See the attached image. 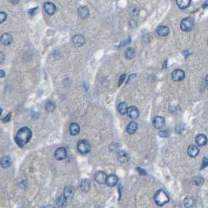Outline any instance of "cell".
Returning a JSON list of instances; mask_svg holds the SVG:
<instances>
[{
  "instance_id": "6da1fadb",
  "label": "cell",
  "mask_w": 208,
  "mask_h": 208,
  "mask_svg": "<svg viewBox=\"0 0 208 208\" xmlns=\"http://www.w3.org/2000/svg\"><path fill=\"white\" fill-rule=\"evenodd\" d=\"M32 135L31 129L27 127L20 128L16 133V137H15V141H16V144L18 145L20 147H24L29 142L30 139Z\"/></svg>"
},
{
  "instance_id": "7a4b0ae2",
  "label": "cell",
  "mask_w": 208,
  "mask_h": 208,
  "mask_svg": "<svg viewBox=\"0 0 208 208\" xmlns=\"http://www.w3.org/2000/svg\"><path fill=\"white\" fill-rule=\"evenodd\" d=\"M170 199L167 192L164 190H158L154 195V201L158 206H162L169 202Z\"/></svg>"
},
{
  "instance_id": "3957f363",
  "label": "cell",
  "mask_w": 208,
  "mask_h": 208,
  "mask_svg": "<svg viewBox=\"0 0 208 208\" xmlns=\"http://www.w3.org/2000/svg\"><path fill=\"white\" fill-rule=\"evenodd\" d=\"M194 24H195V23H194L193 18H192V17H185V18H184L181 21L180 27L183 31L189 32V31H191L193 29Z\"/></svg>"
},
{
  "instance_id": "277c9868",
  "label": "cell",
  "mask_w": 208,
  "mask_h": 208,
  "mask_svg": "<svg viewBox=\"0 0 208 208\" xmlns=\"http://www.w3.org/2000/svg\"><path fill=\"white\" fill-rule=\"evenodd\" d=\"M78 150L82 154H85L90 151L91 146H90L89 142L86 140H81L78 143Z\"/></svg>"
},
{
  "instance_id": "5b68a950",
  "label": "cell",
  "mask_w": 208,
  "mask_h": 208,
  "mask_svg": "<svg viewBox=\"0 0 208 208\" xmlns=\"http://www.w3.org/2000/svg\"><path fill=\"white\" fill-rule=\"evenodd\" d=\"M185 77V71L181 69H175L174 70L173 72L172 73V78L175 81H182Z\"/></svg>"
},
{
  "instance_id": "8992f818",
  "label": "cell",
  "mask_w": 208,
  "mask_h": 208,
  "mask_svg": "<svg viewBox=\"0 0 208 208\" xmlns=\"http://www.w3.org/2000/svg\"><path fill=\"white\" fill-rule=\"evenodd\" d=\"M153 124L156 128L161 129L165 124V119L163 117H161V116H156V117H153Z\"/></svg>"
},
{
  "instance_id": "52a82bcc",
  "label": "cell",
  "mask_w": 208,
  "mask_h": 208,
  "mask_svg": "<svg viewBox=\"0 0 208 208\" xmlns=\"http://www.w3.org/2000/svg\"><path fill=\"white\" fill-rule=\"evenodd\" d=\"M67 150L65 148L60 147L55 152V157L58 161H62L67 157Z\"/></svg>"
},
{
  "instance_id": "ba28073f",
  "label": "cell",
  "mask_w": 208,
  "mask_h": 208,
  "mask_svg": "<svg viewBox=\"0 0 208 208\" xmlns=\"http://www.w3.org/2000/svg\"><path fill=\"white\" fill-rule=\"evenodd\" d=\"M72 41H73V43L75 44L77 47H81L85 44V38L82 35L80 34H78V35H75V36L72 38Z\"/></svg>"
},
{
  "instance_id": "9c48e42d",
  "label": "cell",
  "mask_w": 208,
  "mask_h": 208,
  "mask_svg": "<svg viewBox=\"0 0 208 208\" xmlns=\"http://www.w3.org/2000/svg\"><path fill=\"white\" fill-rule=\"evenodd\" d=\"M127 113H128V117L131 119H133V120L137 119L139 116V109H138V108L135 106H130V107H128Z\"/></svg>"
},
{
  "instance_id": "30bf717a",
  "label": "cell",
  "mask_w": 208,
  "mask_h": 208,
  "mask_svg": "<svg viewBox=\"0 0 208 208\" xmlns=\"http://www.w3.org/2000/svg\"><path fill=\"white\" fill-rule=\"evenodd\" d=\"M44 9L46 13L49 15H53L57 10V7L55 4H53L51 2H47L44 3Z\"/></svg>"
},
{
  "instance_id": "8fae6325",
  "label": "cell",
  "mask_w": 208,
  "mask_h": 208,
  "mask_svg": "<svg viewBox=\"0 0 208 208\" xmlns=\"http://www.w3.org/2000/svg\"><path fill=\"white\" fill-rule=\"evenodd\" d=\"M78 14L82 19L88 18L89 16V9L85 5H81L78 9Z\"/></svg>"
},
{
  "instance_id": "7c38bea8",
  "label": "cell",
  "mask_w": 208,
  "mask_h": 208,
  "mask_svg": "<svg viewBox=\"0 0 208 208\" xmlns=\"http://www.w3.org/2000/svg\"><path fill=\"white\" fill-rule=\"evenodd\" d=\"M74 192H75V189L72 186L68 185L66 186L64 188V196L65 197V199L68 201H69L70 199H72L73 197Z\"/></svg>"
},
{
  "instance_id": "4fadbf2b",
  "label": "cell",
  "mask_w": 208,
  "mask_h": 208,
  "mask_svg": "<svg viewBox=\"0 0 208 208\" xmlns=\"http://www.w3.org/2000/svg\"><path fill=\"white\" fill-rule=\"evenodd\" d=\"M107 175L103 172H98L95 174V180L99 184H103L106 183Z\"/></svg>"
},
{
  "instance_id": "5bb4252c",
  "label": "cell",
  "mask_w": 208,
  "mask_h": 208,
  "mask_svg": "<svg viewBox=\"0 0 208 208\" xmlns=\"http://www.w3.org/2000/svg\"><path fill=\"white\" fill-rule=\"evenodd\" d=\"M156 32H157V35H158V36L165 37L167 36V35H168V34H169L170 32V29L169 27H167V26L161 25L160 26V27H157Z\"/></svg>"
},
{
  "instance_id": "9a60e30c",
  "label": "cell",
  "mask_w": 208,
  "mask_h": 208,
  "mask_svg": "<svg viewBox=\"0 0 208 208\" xmlns=\"http://www.w3.org/2000/svg\"><path fill=\"white\" fill-rule=\"evenodd\" d=\"M207 137L203 134H199L196 137V142L197 146H204L207 143Z\"/></svg>"
},
{
  "instance_id": "2e32d148",
  "label": "cell",
  "mask_w": 208,
  "mask_h": 208,
  "mask_svg": "<svg viewBox=\"0 0 208 208\" xmlns=\"http://www.w3.org/2000/svg\"><path fill=\"white\" fill-rule=\"evenodd\" d=\"M118 182V178H117V175H109V176H107V179H106V185L109 187H113Z\"/></svg>"
},
{
  "instance_id": "e0dca14e",
  "label": "cell",
  "mask_w": 208,
  "mask_h": 208,
  "mask_svg": "<svg viewBox=\"0 0 208 208\" xmlns=\"http://www.w3.org/2000/svg\"><path fill=\"white\" fill-rule=\"evenodd\" d=\"M199 149L196 146L194 145H190L187 149V153L190 157H196L199 154Z\"/></svg>"
},
{
  "instance_id": "ac0fdd59",
  "label": "cell",
  "mask_w": 208,
  "mask_h": 208,
  "mask_svg": "<svg viewBox=\"0 0 208 208\" xmlns=\"http://www.w3.org/2000/svg\"><path fill=\"white\" fill-rule=\"evenodd\" d=\"M1 42L5 46H9L13 42V37L9 33H5L1 36Z\"/></svg>"
},
{
  "instance_id": "d6986e66",
  "label": "cell",
  "mask_w": 208,
  "mask_h": 208,
  "mask_svg": "<svg viewBox=\"0 0 208 208\" xmlns=\"http://www.w3.org/2000/svg\"><path fill=\"white\" fill-rule=\"evenodd\" d=\"M176 3L179 8L181 9H185L189 6L191 0H176Z\"/></svg>"
},
{
  "instance_id": "ffe728a7",
  "label": "cell",
  "mask_w": 208,
  "mask_h": 208,
  "mask_svg": "<svg viewBox=\"0 0 208 208\" xmlns=\"http://www.w3.org/2000/svg\"><path fill=\"white\" fill-rule=\"evenodd\" d=\"M80 132V127L77 123H72L70 125V133L71 135H77Z\"/></svg>"
},
{
  "instance_id": "44dd1931",
  "label": "cell",
  "mask_w": 208,
  "mask_h": 208,
  "mask_svg": "<svg viewBox=\"0 0 208 208\" xmlns=\"http://www.w3.org/2000/svg\"><path fill=\"white\" fill-rule=\"evenodd\" d=\"M138 129V125L135 122L132 121V122L129 123L127 127V132H128L129 135H133L135 133V131Z\"/></svg>"
},
{
  "instance_id": "7402d4cb",
  "label": "cell",
  "mask_w": 208,
  "mask_h": 208,
  "mask_svg": "<svg viewBox=\"0 0 208 208\" xmlns=\"http://www.w3.org/2000/svg\"><path fill=\"white\" fill-rule=\"evenodd\" d=\"M196 201L192 197H187L184 200V206L185 208H191L195 206Z\"/></svg>"
},
{
  "instance_id": "603a6c76",
  "label": "cell",
  "mask_w": 208,
  "mask_h": 208,
  "mask_svg": "<svg viewBox=\"0 0 208 208\" xmlns=\"http://www.w3.org/2000/svg\"><path fill=\"white\" fill-rule=\"evenodd\" d=\"M11 164H12V161L9 157H2V161H1V165H2V168L5 169V168H9L11 166Z\"/></svg>"
},
{
  "instance_id": "cb8c5ba5",
  "label": "cell",
  "mask_w": 208,
  "mask_h": 208,
  "mask_svg": "<svg viewBox=\"0 0 208 208\" xmlns=\"http://www.w3.org/2000/svg\"><path fill=\"white\" fill-rule=\"evenodd\" d=\"M80 188L82 191L87 192L90 189V183L87 179H84L82 180L80 183Z\"/></svg>"
},
{
  "instance_id": "d4e9b609",
  "label": "cell",
  "mask_w": 208,
  "mask_h": 208,
  "mask_svg": "<svg viewBox=\"0 0 208 208\" xmlns=\"http://www.w3.org/2000/svg\"><path fill=\"white\" fill-rule=\"evenodd\" d=\"M128 109V107L125 102H120V103L118 105V106H117L118 112L120 113V114H124V113H127Z\"/></svg>"
},
{
  "instance_id": "484cf974",
  "label": "cell",
  "mask_w": 208,
  "mask_h": 208,
  "mask_svg": "<svg viewBox=\"0 0 208 208\" xmlns=\"http://www.w3.org/2000/svg\"><path fill=\"white\" fill-rule=\"evenodd\" d=\"M135 49H132V48H128V49H126L124 56H125L126 59L131 60V59L134 58V57H135Z\"/></svg>"
},
{
  "instance_id": "4316f807",
  "label": "cell",
  "mask_w": 208,
  "mask_h": 208,
  "mask_svg": "<svg viewBox=\"0 0 208 208\" xmlns=\"http://www.w3.org/2000/svg\"><path fill=\"white\" fill-rule=\"evenodd\" d=\"M55 108H56V105H55L54 102L49 101V102H48L47 103H46V111L53 112L55 109Z\"/></svg>"
},
{
  "instance_id": "83f0119b",
  "label": "cell",
  "mask_w": 208,
  "mask_h": 208,
  "mask_svg": "<svg viewBox=\"0 0 208 208\" xmlns=\"http://www.w3.org/2000/svg\"><path fill=\"white\" fill-rule=\"evenodd\" d=\"M204 182V179L202 177H195L193 179V184L196 185H201Z\"/></svg>"
},
{
  "instance_id": "f1b7e54d",
  "label": "cell",
  "mask_w": 208,
  "mask_h": 208,
  "mask_svg": "<svg viewBox=\"0 0 208 208\" xmlns=\"http://www.w3.org/2000/svg\"><path fill=\"white\" fill-rule=\"evenodd\" d=\"M67 202H68V200L65 199V197H60L58 199V201H57V204L60 206L64 207V206L67 204Z\"/></svg>"
},
{
  "instance_id": "f546056e",
  "label": "cell",
  "mask_w": 208,
  "mask_h": 208,
  "mask_svg": "<svg viewBox=\"0 0 208 208\" xmlns=\"http://www.w3.org/2000/svg\"><path fill=\"white\" fill-rule=\"evenodd\" d=\"M139 13V8L137 6H132L130 9V14L132 16H136Z\"/></svg>"
},
{
  "instance_id": "4dcf8cb0",
  "label": "cell",
  "mask_w": 208,
  "mask_h": 208,
  "mask_svg": "<svg viewBox=\"0 0 208 208\" xmlns=\"http://www.w3.org/2000/svg\"><path fill=\"white\" fill-rule=\"evenodd\" d=\"M6 17H7V15L6 13H4V12H0V23L2 24L5 20H6Z\"/></svg>"
},
{
  "instance_id": "1f68e13d",
  "label": "cell",
  "mask_w": 208,
  "mask_h": 208,
  "mask_svg": "<svg viewBox=\"0 0 208 208\" xmlns=\"http://www.w3.org/2000/svg\"><path fill=\"white\" fill-rule=\"evenodd\" d=\"M206 166H208V159L204 157V158L203 159V164L202 166H201V169H203V168H206Z\"/></svg>"
},
{
  "instance_id": "d6a6232c",
  "label": "cell",
  "mask_w": 208,
  "mask_h": 208,
  "mask_svg": "<svg viewBox=\"0 0 208 208\" xmlns=\"http://www.w3.org/2000/svg\"><path fill=\"white\" fill-rule=\"evenodd\" d=\"M159 135L161 137H168L169 135L168 132L167 131H161L159 132Z\"/></svg>"
},
{
  "instance_id": "836d02e7",
  "label": "cell",
  "mask_w": 208,
  "mask_h": 208,
  "mask_svg": "<svg viewBox=\"0 0 208 208\" xmlns=\"http://www.w3.org/2000/svg\"><path fill=\"white\" fill-rule=\"evenodd\" d=\"M125 78H126V75L125 74H123L121 76H120V80H119V83H118V85L120 86V85H121V84H122L123 82H124V79H125Z\"/></svg>"
},
{
  "instance_id": "e575fe53",
  "label": "cell",
  "mask_w": 208,
  "mask_h": 208,
  "mask_svg": "<svg viewBox=\"0 0 208 208\" xmlns=\"http://www.w3.org/2000/svg\"><path fill=\"white\" fill-rule=\"evenodd\" d=\"M37 9H38V7H35V8H34V9H29V10H28V13H29L30 15H35V11H37Z\"/></svg>"
},
{
  "instance_id": "d590c367",
  "label": "cell",
  "mask_w": 208,
  "mask_h": 208,
  "mask_svg": "<svg viewBox=\"0 0 208 208\" xmlns=\"http://www.w3.org/2000/svg\"><path fill=\"white\" fill-rule=\"evenodd\" d=\"M10 118H11V113H9V114H8L6 117H5V118L3 119V121L4 122H7V121L10 120Z\"/></svg>"
},
{
  "instance_id": "8d00e7d4",
  "label": "cell",
  "mask_w": 208,
  "mask_h": 208,
  "mask_svg": "<svg viewBox=\"0 0 208 208\" xmlns=\"http://www.w3.org/2000/svg\"><path fill=\"white\" fill-rule=\"evenodd\" d=\"M137 170H139L138 172H140L142 175H146V172H145V170H142V169H141V168H137Z\"/></svg>"
},
{
  "instance_id": "74e56055",
  "label": "cell",
  "mask_w": 208,
  "mask_h": 208,
  "mask_svg": "<svg viewBox=\"0 0 208 208\" xmlns=\"http://www.w3.org/2000/svg\"><path fill=\"white\" fill-rule=\"evenodd\" d=\"M10 1L13 4H14V5H16V4H18L19 2H20V0H10Z\"/></svg>"
},
{
  "instance_id": "f35d334b",
  "label": "cell",
  "mask_w": 208,
  "mask_h": 208,
  "mask_svg": "<svg viewBox=\"0 0 208 208\" xmlns=\"http://www.w3.org/2000/svg\"><path fill=\"white\" fill-rule=\"evenodd\" d=\"M135 77H136V75H135V74H133V75H131V76H130L129 78H128V81H129L132 80V79H133L134 78H135Z\"/></svg>"
},
{
  "instance_id": "ab89813d",
  "label": "cell",
  "mask_w": 208,
  "mask_h": 208,
  "mask_svg": "<svg viewBox=\"0 0 208 208\" xmlns=\"http://www.w3.org/2000/svg\"><path fill=\"white\" fill-rule=\"evenodd\" d=\"M0 72H1V78H3V77H5V73L4 72L3 70H1V71H0Z\"/></svg>"
},
{
  "instance_id": "60d3db41",
  "label": "cell",
  "mask_w": 208,
  "mask_h": 208,
  "mask_svg": "<svg viewBox=\"0 0 208 208\" xmlns=\"http://www.w3.org/2000/svg\"><path fill=\"white\" fill-rule=\"evenodd\" d=\"M206 6H208V0L206 1V2H205L204 3H203V8H206Z\"/></svg>"
},
{
  "instance_id": "b9f144b4",
  "label": "cell",
  "mask_w": 208,
  "mask_h": 208,
  "mask_svg": "<svg viewBox=\"0 0 208 208\" xmlns=\"http://www.w3.org/2000/svg\"><path fill=\"white\" fill-rule=\"evenodd\" d=\"M205 83H206V85L208 86V75H206V78H205Z\"/></svg>"
},
{
  "instance_id": "7bdbcfd3",
  "label": "cell",
  "mask_w": 208,
  "mask_h": 208,
  "mask_svg": "<svg viewBox=\"0 0 208 208\" xmlns=\"http://www.w3.org/2000/svg\"><path fill=\"white\" fill-rule=\"evenodd\" d=\"M1 61H3V53H1Z\"/></svg>"
},
{
  "instance_id": "ee69618b",
  "label": "cell",
  "mask_w": 208,
  "mask_h": 208,
  "mask_svg": "<svg viewBox=\"0 0 208 208\" xmlns=\"http://www.w3.org/2000/svg\"><path fill=\"white\" fill-rule=\"evenodd\" d=\"M43 208H53V206H45V207Z\"/></svg>"
},
{
  "instance_id": "f6af8a7d",
  "label": "cell",
  "mask_w": 208,
  "mask_h": 208,
  "mask_svg": "<svg viewBox=\"0 0 208 208\" xmlns=\"http://www.w3.org/2000/svg\"><path fill=\"white\" fill-rule=\"evenodd\" d=\"M207 44H208V42H207Z\"/></svg>"
}]
</instances>
